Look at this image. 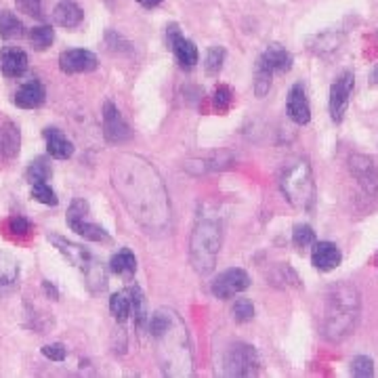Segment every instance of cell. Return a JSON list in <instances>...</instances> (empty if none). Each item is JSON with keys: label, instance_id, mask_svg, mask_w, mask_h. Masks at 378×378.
I'll return each instance as SVG.
<instances>
[{"label": "cell", "instance_id": "9", "mask_svg": "<svg viewBox=\"0 0 378 378\" xmlns=\"http://www.w3.org/2000/svg\"><path fill=\"white\" fill-rule=\"evenodd\" d=\"M349 170H351V175L358 179V183H360L368 194H377L378 166L370 156H364V153L351 156V158H349Z\"/></svg>", "mask_w": 378, "mask_h": 378}, {"label": "cell", "instance_id": "19", "mask_svg": "<svg viewBox=\"0 0 378 378\" xmlns=\"http://www.w3.org/2000/svg\"><path fill=\"white\" fill-rule=\"evenodd\" d=\"M19 145H21L19 128L11 120H4L0 126V156L6 158V160L15 158L19 153Z\"/></svg>", "mask_w": 378, "mask_h": 378}, {"label": "cell", "instance_id": "28", "mask_svg": "<svg viewBox=\"0 0 378 378\" xmlns=\"http://www.w3.org/2000/svg\"><path fill=\"white\" fill-rule=\"evenodd\" d=\"M128 294H130V313L134 315V324L139 328H143L145 320H147V311H145V296L141 292V288L134 284L128 288Z\"/></svg>", "mask_w": 378, "mask_h": 378}, {"label": "cell", "instance_id": "6", "mask_svg": "<svg viewBox=\"0 0 378 378\" xmlns=\"http://www.w3.org/2000/svg\"><path fill=\"white\" fill-rule=\"evenodd\" d=\"M353 87H355V76L351 72H345L343 76L336 78V82L330 89V116L336 125H341L347 114Z\"/></svg>", "mask_w": 378, "mask_h": 378}, {"label": "cell", "instance_id": "7", "mask_svg": "<svg viewBox=\"0 0 378 378\" xmlns=\"http://www.w3.org/2000/svg\"><path fill=\"white\" fill-rule=\"evenodd\" d=\"M248 288H251V275L240 267L223 271L210 286V290L217 298H232Z\"/></svg>", "mask_w": 378, "mask_h": 378}, {"label": "cell", "instance_id": "16", "mask_svg": "<svg viewBox=\"0 0 378 378\" xmlns=\"http://www.w3.org/2000/svg\"><path fill=\"white\" fill-rule=\"evenodd\" d=\"M42 137L46 141V151L55 160H68L74 156V143L59 128H44Z\"/></svg>", "mask_w": 378, "mask_h": 378}, {"label": "cell", "instance_id": "35", "mask_svg": "<svg viewBox=\"0 0 378 378\" xmlns=\"http://www.w3.org/2000/svg\"><path fill=\"white\" fill-rule=\"evenodd\" d=\"M6 227H8V232H11L13 236H17V238H25V236H30V232H32V223H30L25 217H21V215H13V217L6 221Z\"/></svg>", "mask_w": 378, "mask_h": 378}, {"label": "cell", "instance_id": "41", "mask_svg": "<svg viewBox=\"0 0 378 378\" xmlns=\"http://www.w3.org/2000/svg\"><path fill=\"white\" fill-rule=\"evenodd\" d=\"M137 2H139L141 6H145V8H153V6H158L162 0H137Z\"/></svg>", "mask_w": 378, "mask_h": 378}, {"label": "cell", "instance_id": "13", "mask_svg": "<svg viewBox=\"0 0 378 378\" xmlns=\"http://www.w3.org/2000/svg\"><path fill=\"white\" fill-rule=\"evenodd\" d=\"M0 72L6 78H21L27 72V55L17 46H4L0 51Z\"/></svg>", "mask_w": 378, "mask_h": 378}, {"label": "cell", "instance_id": "15", "mask_svg": "<svg viewBox=\"0 0 378 378\" xmlns=\"http://www.w3.org/2000/svg\"><path fill=\"white\" fill-rule=\"evenodd\" d=\"M46 101V89L38 80L25 82L13 97V103L21 110H38Z\"/></svg>", "mask_w": 378, "mask_h": 378}, {"label": "cell", "instance_id": "21", "mask_svg": "<svg viewBox=\"0 0 378 378\" xmlns=\"http://www.w3.org/2000/svg\"><path fill=\"white\" fill-rule=\"evenodd\" d=\"M170 51L175 53V59H177V63H179L183 70L196 68V63H198V59H200L198 46H196L191 40H187L185 36H181V38L170 46Z\"/></svg>", "mask_w": 378, "mask_h": 378}, {"label": "cell", "instance_id": "31", "mask_svg": "<svg viewBox=\"0 0 378 378\" xmlns=\"http://www.w3.org/2000/svg\"><path fill=\"white\" fill-rule=\"evenodd\" d=\"M292 244H294L296 248H301V251L313 246V244H315V232H313V227L307 225V223L296 225L294 232H292Z\"/></svg>", "mask_w": 378, "mask_h": 378}, {"label": "cell", "instance_id": "8", "mask_svg": "<svg viewBox=\"0 0 378 378\" xmlns=\"http://www.w3.org/2000/svg\"><path fill=\"white\" fill-rule=\"evenodd\" d=\"M97 55L84 49H70L59 55V70L63 74H89L97 70Z\"/></svg>", "mask_w": 378, "mask_h": 378}, {"label": "cell", "instance_id": "34", "mask_svg": "<svg viewBox=\"0 0 378 378\" xmlns=\"http://www.w3.org/2000/svg\"><path fill=\"white\" fill-rule=\"evenodd\" d=\"M32 198L40 204H46V206H57L59 200H57V194L51 189V185L46 183H34L32 185Z\"/></svg>", "mask_w": 378, "mask_h": 378}, {"label": "cell", "instance_id": "5", "mask_svg": "<svg viewBox=\"0 0 378 378\" xmlns=\"http://www.w3.org/2000/svg\"><path fill=\"white\" fill-rule=\"evenodd\" d=\"M223 364H225V372L232 377H251L258 370V355L251 345L234 343L227 347Z\"/></svg>", "mask_w": 378, "mask_h": 378}, {"label": "cell", "instance_id": "14", "mask_svg": "<svg viewBox=\"0 0 378 378\" xmlns=\"http://www.w3.org/2000/svg\"><path fill=\"white\" fill-rule=\"evenodd\" d=\"M343 260V252L334 244V242H315L313 252H311V263L315 269L320 271H332L341 265Z\"/></svg>", "mask_w": 378, "mask_h": 378}, {"label": "cell", "instance_id": "20", "mask_svg": "<svg viewBox=\"0 0 378 378\" xmlns=\"http://www.w3.org/2000/svg\"><path fill=\"white\" fill-rule=\"evenodd\" d=\"M343 42H345L343 32H322L309 40V49L315 55H330V53H336L343 46Z\"/></svg>", "mask_w": 378, "mask_h": 378}, {"label": "cell", "instance_id": "4", "mask_svg": "<svg viewBox=\"0 0 378 378\" xmlns=\"http://www.w3.org/2000/svg\"><path fill=\"white\" fill-rule=\"evenodd\" d=\"M87 217H89V204H87L82 198H76V200L70 204L68 217H65L70 229L76 232L78 236H82L84 240H91V242H110V240H112L110 234H108L103 227L91 223Z\"/></svg>", "mask_w": 378, "mask_h": 378}, {"label": "cell", "instance_id": "29", "mask_svg": "<svg viewBox=\"0 0 378 378\" xmlns=\"http://www.w3.org/2000/svg\"><path fill=\"white\" fill-rule=\"evenodd\" d=\"M223 63H225V49L215 44L208 49L206 53V59H204V72L206 76H219L221 70H223Z\"/></svg>", "mask_w": 378, "mask_h": 378}, {"label": "cell", "instance_id": "38", "mask_svg": "<svg viewBox=\"0 0 378 378\" xmlns=\"http://www.w3.org/2000/svg\"><path fill=\"white\" fill-rule=\"evenodd\" d=\"M15 4L30 17H42V0H15Z\"/></svg>", "mask_w": 378, "mask_h": 378}, {"label": "cell", "instance_id": "10", "mask_svg": "<svg viewBox=\"0 0 378 378\" xmlns=\"http://www.w3.org/2000/svg\"><path fill=\"white\" fill-rule=\"evenodd\" d=\"M49 240L55 244V248L61 252L74 267H78L84 275L97 265V260L93 258V254L89 251H84L82 246H78V244H74V242H70V240H65V238H61V236H49Z\"/></svg>", "mask_w": 378, "mask_h": 378}, {"label": "cell", "instance_id": "25", "mask_svg": "<svg viewBox=\"0 0 378 378\" xmlns=\"http://www.w3.org/2000/svg\"><path fill=\"white\" fill-rule=\"evenodd\" d=\"M110 311H112V315L120 324H125L126 320H128V315H130V294H128V288L112 294V298H110Z\"/></svg>", "mask_w": 378, "mask_h": 378}, {"label": "cell", "instance_id": "11", "mask_svg": "<svg viewBox=\"0 0 378 378\" xmlns=\"http://www.w3.org/2000/svg\"><path fill=\"white\" fill-rule=\"evenodd\" d=\"M103 132L110 143H125L126 139H130V128L112 101L103 103Z\"/></svg>", "mask_w": 378, "mask_h": 378}, {"label": "cell", "instance_id": "24", "mask_svg": "<svg viewBox=\"0 0 378 378\" xmlns=\"http://www.w3.org/2000/svg\"><path fill=\"white\" fill-rule=\"evenodd\" d=\"M27 38H30V44L34 51H46L55 40V32L51 25H36L30 30Z\"/></svg>", "mask_w": 378, "mask_h": 378}, {"label": "cell", "instance_id": "36", "mask_svg": "<svg viewBox=\"0 0 378 378\" xmlns=\"http://www.w3.org/2000/svg\"><path fill=\"white\" fill-rule=\"evenodd\" d=\"M351 372H353L355 377H372V372H374V362H372L370 358H366V355H358V358H353V362H351Z\"/></svg>", "mask_w": 378, "mask_h": 378}, {"label": "cell", "instance_id": "2", "mask_svg": "<svg viewBox=\"0 0 378 378\" xmlns=\"http://www.w3.org/2000/svg\"><path fill=\"white\" fill-rule=\"evenodd\" d=\"M279 187L286 200L294 208L311 210L315 206V181H313V170L307 160L298 158L290 162L279 177Z\"/></svg>", "mask_w": 378, "mask_h": 378}, {"label": "cell", "instance_id": "17", "mask_svg": "<svg viewBox=\"0 0 378 378\" xmlns=\"http://www.w3.org/2000/svg\"><path fill=\"white\" fill-rule=\"evenodd\" d=\"M258 61H260L267 70H271L273 74H275V72H277V74H286V72L292 70V63H294L292 55H290L284 46H279V44H271V46L260 55Z\"/></svg>", "mask_w": 378, "mask_h": 378}, {"label": "cell", "instance_id": "32", "mask_svg": "<svg viewBox=\"0 0 378 378\" xmlns=\"http://www.w3.org/2000/svg\"><path fill=\"white\" fill-rule=\"evenodd\" d=\"M232 103H234V93H232V89H229L227 84H219V87L215 89V93H213V106H215V110L221 112V114H225V112L232 108Z\"/></svg>", "mask_w": 378, "mask_h": 378}, {"label": "cell", "instance_id": "40", "mask_svg": "<svg viewBox=\"0 0 378 378\" xmlns=\"http://www.w3.org/2000/svg\"><path fill=\"white\" fill-rule=\"evenodd\" d=\"M42 290H44V294H46L51 301H59V290H57V288H55L49 279H44V282H42Z\"/></svg>", "mask_w": 378, "mask_h": 378}, {"label": "cell", "instance_id": "12", "mask_svg": "<svg viewBox=\"0 0 378 378\" xmlns=\"http://www.w3.org/2000/svg\"><path fill=\"white\" fill-rule=\"evenodd\" d=\"M286 112H288V118L298 126L309 125L311 120V106H309V99L305 95V89L303 84H294L288 93V101H286Z\"/></svg>", "mask_w": 378, "mask_h": 378}, {"label": "cell", "instance_id": "3", "mask_svg": "<svg viewBox=\"0 0 378 378\" xmlns=\"http://www.w3.org/2000/svg\"><path fill=\"white\" fill-rule=\"evenodd\" d=\"M221 251V227L215 221H200L191 234V265L200 275H208L217 267V256Z\"/></svg>", "mask_w": 378, "mask_h": 378}, {"label": "cell", "instance_id": "27", "mask_svg": "<svg viewBox=\"0 0 378 378\" xmlns=\"http://www.w3.org/2000/svg\"><path fill=\"white\" fill-rule=\"evenodd\" d=\"M53 170H51V164L44 160V158H38L34 162H30V166L25 168V179L27 183H46L51 179Z\"/></svg>", "mask_w": 378, "mask_h": 378}, {"label": "cell", "instance_id": "39", "mask_svg": "<svg viewBox=\"0 0 378 378\" xmlns=\"http://www.w3.org/2000/svg\"><path fill=\"white\" fill-rule=\"evenodd\" d=\"M181 36H183V34H181V27H179L177 23H170V25L166 27V40H168V46H172Z\"/></svg>", "mask_w": 378, "mask_h": 378}, {"label": "cell", "instance_id": "42", "mask_svg": "<svg viewBox=\"0 0 378 378\" xmlns=\"http://www.w3.org/2000/svg\"><path fill=\"white\" fill-rule=\"evenodd\" d=\"M370 82H372V84H378V65L372 70V74H370Z\"/></svg>", "mask_w": 378, "mask_h": 378}, {"label": "cell", "instance_id": "33", "mask_svg": "<svg viewBox=\"0 0 378 378\" xmlns=\"http://www.w3.org/2000/svg\"><path fill=\"white\" fill-rule=\"evenodd\" d=\"M232 315L238 324H246L254 317V305L248 298H236L232 305Z\"/></svg>", "mask_w": 378, "mask_h": 378}, {"label": "cell", "instance_id": "37", "mask_svg": "<svg viewBox=\"0 0 378 378\" xmlns=\"http://www.w3.org/2000/svg\"><path fill=\"white\" fill-rule=\"evenodd\" d=\"M42 355L51 362H63L68 358V349L63 343H51L42 347Z\"/></svg>", "mask_w": 378, "mask_h": 378}, {"label": "cell", "instance_id": "26", "mask_svg": "<svg viewBox=\"0 0 378 378\" xmlns=\"http://www.w3.org/2000/svg\"><path fill=\"white\" fill-rule=\"evenodd\" d=\"M17 275H19L17 260L6 252H0V288H11L17 282Z\"/></svg>", "mask_w": 378, "mask_h": 378}, {"label": "cell", "instance_id": "1", "mask_svg": "<svg viewBox=\"0 0 378 378\" xmlns=\"http://www.w3.org/2000/svg\"><path fill=\"white\" fill-rule=\"evenodd\" d=\"M360 292L353 284L343 282L334 286L326 301V315H324V336L328 341H343L347 339L360 320Z\"/></svg>", "mask_w": 378, "mask_h": 378}, {"label": "cell", "instance_id": "18", "mask_svg": "<svg viewBox=\"0 0 378 378\" xmlns=\"http://www.w3.org/2000/svg\"><path fill=\"white\" fill-rule=\"evenodd\" d=\"M84 19V11L74 2V0H61L55 8H53V21L61 27H78Z\"/></svg>", "mask_w": 378, "mask_h": 378}, {"label": "cell", "instance_id": "30", "mask_svg": "<svg viewBox=\"0 0 378 378\" xmlns=\"http://www.w3.org/2000/svg\"><path fill=\"white\" fill-rule=\"evenodd\" d=\"M271 78H273V72L267 70L260 61H256V68H254V95L258 99H263L269 89H271Z\"/></svg>", "mask_w": 378, "mask_h": 378}, {"label": "cell", "instance_id": "23", "mask_svg": "<svg viewBox=\"0 0 378 378\" xmlns=\"http://www.w3.org/2000/svg\"><path fill=\"white\" fill-rule=\"evenodd\" d=\"M25 34V27L21 19H17L15 13L11 11H0V38L2 40H15Z\"/></svg>", "mask_w": 378, "mask_h": 378}, {"label": "cell", "instance_id": "22", "mask_svg": "<svg viewBox=\"0 0 378 378\" xmlns=\"http://www.w3.org/2000/svg\"><path fill=\"white\" fill-rule=\"evenodd\" d=\"M110 269H112V273H116L122 279L130 282L134 277V273H137V258L128 248H122V251H118L112 256Z\"/></svg>", "mask_w": 378, "mask_h": 378}]
</instances>
